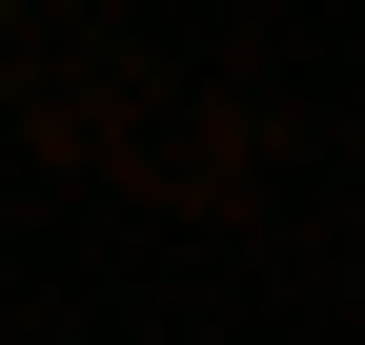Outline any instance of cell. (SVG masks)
Instances as JSON below:
<instances>
[{"mask_svg": "<svg viewBox=\"0 0 365 345\" xmlns=\"http://www.w3.org/2000/svg\"><path fill=\"white\" fill-rule=\"evenodd\" d=\"M0 21H21V0H0Z\"/></svg>", "mask_w": 365, "mask_h": 345, "instance_id": "cell-1", "label": "cell"}]
</instances>
